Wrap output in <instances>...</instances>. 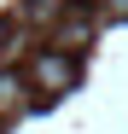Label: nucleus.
Segmentation results:
<instances>
[{
    "instance_id": "nucleus-1",
    "label": "nucleus",
    "mask_w": 128,
    "mask_h": 134,
    "mask_svg": "<svg viewBox=\"0 0 128 134\" xmlns=\"http://www.w3.org/2000/svg\"><path fill=\"white\" fill-rule=\"evenodd\" d=\"M24 82H29V93H41V99H53V93H64V87H76V53H64V47L35 53L29 70H24Z\"/></svg>"
},
{
    "instance_id": "nucleus-2",
    "label": "nucleus",
    "mask_w": 128,
    "mask_h": 134,
    "mask_svg": "<svg viewBox=\"0 0 128 134\" xmlns=\"http://www.w3.org/2000/svg\"><path fill=\"white\" fill-rule=\"evenodd\" d=\"M93 35H99V18H93L88 6H70V12L53 24V47H64V53H70V47H88Z\"/></svg>"
},
{
    "instance_id": "nucleus-3",
    "label": "nucleus",
    "mask_w": 128,
    "mask_h": 134,
    "mask_svg": "<svg viewBox=\"0 0 128 134\" xmlns=\"http://www.w3.org/2000/svg\"><path fill=\"white\" fill-rule=\"evenodd\" d=\"M24 105H29V82L18 70H0V117H18Z\"/></svg>"
},
{
    "instance_id": "nucleus-4",
    "label": "nucleus",
    "mask_w": 128,
    "mask_h": 134,
    "mask_svg": "<svg viewBox=\"0 0 128 134\" xmlns=\"http://www.w3.org/2000/svg\"><path fill=\"white\" fill-rule=\"evenodd\" d=\"M70 6H76V0H29V6H24V18H35V24H58Z\"/></svg>"
}]
</instances>
